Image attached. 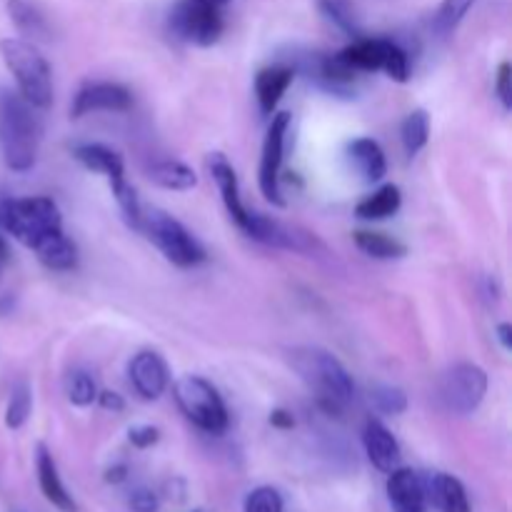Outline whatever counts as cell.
Returning <instances> with one entry per match:
<instances>
[{
	"label": "cell",
	"instance_id": "12",
	"mask_svg": "<svg viewBox=\"0 0 512 512\" xmlns=\"http://www.w3.org/2000/svg\"><path fill=\"white\" fill-rule=\"evenodd\" d=\"M133 108V93L125 85L110 83V80H95L85 83L70 103L73 118H85L90 113H125Z\"/></svg>",
	"mask_w": 512,
	"mask_h": 512
},
{
	"label": "cell",
	"instance_id": "35",
	"mask_svg": "<svg viewBox=\"0 0 512 512\" xmlns=\"http://www.w3.org/2000/svg\"><path fill=\"white\" fill-rule=\"evenodd\" d=\"M128 440L135 445V448L145 450L150 445H155L160 440V430L153 428V425H138V428H130Z\"/></svg>",
	"mask_w": 512,
	"mask_h": 512
},
{
	"label": "cell",
	"instance_id": "23",
	"mask_svg": "<svg viewBox=\"0 0 512 512\" xmlns=\"http://www.w3.org/2000/svg\"><path fill=\"white\" fill-rule=\"evenodd\" d=\"M148 178L160 188L175 190V193H185V190H193L198 185L195 170L180 160H158L148 168Z\"/></svg>",
	"mask_w": 512,
	"mask_h": 512
},
{
	"label": "cell",
	"instance_id": "5",
	"mask_svg": "<svg viewBox=\"0 0 512 512\" xmlns=\"http://www.w3.org/2000/svg\"><path fill=\"white\" fill-rule=\"evenodd\" d=\"M140 233L165 255V260L178 268H195L205 260L203 245L193 233L160 208H143L140 213Z\"/></svg>",
	"mask_w": 512,
	"mask_h": 512
},
{
	"label": "cell",
	"instance_id": "25",
	"mask_svg": "<svg viewBox=\"0 0 512 512\" xmlns=\"http://www.w3.org/2000/svg\"><path fill=\"white\" fill-rule=\"evenodd\" d=\"M355 245H358L360 253H365L368 258L375 260H400L408 255V248H405L400 240L390 238L385 233H375V230H358L353 235Z\"/></svg>",
	"mask_w": 512,
	"mask_h": 512
},
{
	"label": "cell",
	"instance_id": "19",
	"mask_svg": "<svg viewBox=\"0 0 512 512\" xmlns=\"http://www.w3.org/2000/svg\"><path fill=\"white\" fill-rule=\"evenodd\" d=\"M35 470H38V483L43 495L48 498V503H53L55 508L63 512H75L78 505L70 498V493L65 490L63 480H60L58 465H55L53 455L48 453L45 445H38V455H35Z\"/></svg>",
	"mask_w": 512,
	"mask_h": 512
},
{
	"label": "cell",
	"instance_id": "22",
	"mask_svg": "<svg viewBox=\"0 0 512 512\" xmlns=\"http://www.w3.org/2000/svg\"><path fill=\"white\" fill-rule=\"evenodd\" d=\"M8 15L20 35L33 40H48L50 25L45 20L43 10L30 0H8Z\"/></svg>",
	"mask_w": 512,
	"mask_h": 512
},
{
	"label": "cell",
	"instance_id": "34",
	"mask_svg": "<svg viewBox=\"0 0 512 512\" xmlns=\"http://www.w3.org/2000/svg\"><path fill=\"white\" fill-rule=\"evenodd\" d=\"M495 93H498L503 108L510 110L512 108V68L508 60L500 63L498 73H495Z\"/></svg>",
	"mask_w": 512,
	"mask_h": 512
},
{
	"label": "cell",
	"instance_id": "10",
	"mask_svg": "<svg viewBox=\"0 0 512 512\" xmlns=\"http://www.w3.org/2000/svg\"><path fill=\"white\" fill-rule=\"evenodd\" d=\"M290 128V113H275L273 123H270L268 135L263 143V155H260V170H258V185L265 200L278 208H283V190H280V173H283L285 160V138H288Z\"/></svg>",
	"mask_w": 512,
	"mask_h": 512
},
{
	"label": "cell",
	"instance_id": "21",
	"mask_svg": "<svg viewBox=\"0 0 512 512\" xmlns=\"http://www.w3.org/2000/svg\"><path fill=\"white\" fill-rule=\"evenodd\" d=\"M33 253L38 255V260L45 268L55 270V273H68V270H75V265H78V248H75V243L63 230H55V233L45 235L35 245Z\"/></svg>",
	"mask_w": 512,
	"mask_h": 512
},
{
	"label": "cell",
	"instance_id": "7",
	"mask_svg": "<svg viewBox=\"0 0 512 512\" xmlns=\"http://www.w3.org/2000/svg\"><path fill=\"white\" fill-rule=\"evenodd\" d=\"M173 398L178 403L180 413L210 435H223L230 425L228 408L220 398L218 390L200 375H183L173 385Z\"/></svg>",
	"mask_w": 512,
	"mask_h": 512
},
{
	"label": "cell",
	"instance_id": "31",
	"mask_svg": "<svg viewBox=\"0 0 512 512\" xmlns=\"http://www.w3.org/2000/svg\"><path fill=\"white\" fill-rule=\"evenodd\" d=\"M65 395L73 405L78 408H88L98 398V385H95L93 375L85 373V370H73V373L65 375Z\"/></svg>",
	"mask_w": 512,
	"mask_h": 512
},
{
	"label": "cell",
	"instance_id": "6",
	"mask_svg": "<svg viewBox=\"0 0 512 512\" xmlns=\"http://www.w3.org/2000/svg\"><path fill=\"white\" fill-rule=\"evenodd\" d=\"M233 0H175L168 13V28L178 40L190 45L218 43L225 30V5Z\"/></svg>",
	"mask_w": 512,
	"mask_h": 512
},
{
	"label": "cell",
	"instance_id": "26",
	"mask_svg": "<svg viewBox=\"0 0 512 512\" xmlns=\"http://www.w3.org/2000/svg\"><path fill=\"white\" fill-rule=\"evenodd\" d=\"M433 498L443 512H470V500L463 483L453 475L438 473L433 478Z\"/></svg>",
	"mask_w": 512,
	"mask_h": 512
},
{
	"label": "cell",
	"instance_id": "41",
	"mask_svg": "<svg viewBox=\"0 0 512 512\" xmlns=\"http://www.w3.org/2000/svg\"><path fill=\"white\" fill-rule=\"evenodd\" d=\"M8 263V245H5L3 235H0V275H3V265Z\"/></svg>",
	"mask_w": 512,
	"mask_h": 512
},
{
	"label": "cell",
	"instance_id": "32",
	"mask_svg": "<svg viewBox=\"0 0 512 512\" xmlns=\"http://www.w3.org/2000/svg\"><path fill=\"white\" fill-rule=\"evenodd\" d=\"M370 400H373L375 410H380L383 415H400L408 408V395L395 385H375L370 390Z\"/></svg>",
	"mask_w": 512,
	"mask_h": 512
},
{
	"label": "cell",
	"instance_id": "33",
	"mask_svg": "<svg viewBox=\"0 0 512 512\" xmlns=\"http://www.w3.org/2000/svg\"><path fill=\"white\" fill-rule=\"evenodd\" d=\"M245 512H283V498L275 488H258L245 498Z\"/></svg>",
	"mask_w": 512,
	"mask_h": 512
},
{
	"label": "cell",
	"instance_id": "30",
	"mask_svg": "<svg viewBox=\"0 0 512 512\" xmlns=\"http://www.w3.org/2000/svg\"><path fill=\"white\" fill-rule=\"evenodd\" d=\"M30 410H33V393H30L28 383H18L10 390L8 408H5V425L10 430H18L28 423Z\"/></svg>",
	"mask_w": 512,
	"mask_h": 512
},
{
	"label": "cell",
	"instance_id": "9",
	"mask_svg": "<svg viewBox=\"0 0 512 512\" xmlns=\"http://www.w3.org/2000/svg\"><path fill=\"white\" fill-rule=\"evenodd\" d=\"M488 393V373L475 363H458L443 375L440 400L453 415H470L480 408Z\"/></svg>",
	"mask_w": 512,
	"mask_h": 512
},
{
	"label": "cell",
	"instance_id": "28",
	"mask_svg": "<svg viewBox=\"0 0 512 512\" xmlns=\"http://www.w3.org/2000/svg\"><path fill=\"white\" fill-rule=\"evenodd\" d=\"M400 138H403V148L405 153L413 158V155H418L420 150L428 145V138H430V115L425 113L423 108L413 110V113L408 115V118L403 120V128H400Z\"/></svg>",
	"mask_w": 512,
	"mask_h": 512
},
{
	"label": "cell",
	"instance_id": "42",
	"mask_svg": "<svg viewBox=\"0 0 512 512\" xmlns=\"http://www.w3.org/2000/svg\"><path fill=\"white\" fill-rule=\"evenodd\" d=\"M195 512H200V510H195Z\"/></svg>",
	"mask_w": 512,
	"mask_h": 512
},
{
	"label": "cell",
	"instance_id": "2",
	"mask_svg": "<svg viewBox=\"0 0 512 512\" xmlns=\"http://www.w3.org/2000/svg\"><path fill=\"white\" fill-rule=\"evenodd\" d=\"M43 125L35 108L13 90H0V155L15 173H28L38 160Z\"/></svg>",
	"mask_w": 512,
	"mask_h": 512
},
{
	"label": "cell",
	"instance_id": "8",
	"mask_svg": "<svg viewBox=\"0 0 512 512\" xmlns=\"http://www.w3.org/2000/svg\"><path fill=\"white\" fill-rule=\"evenodd\" d=\"M355 73H385L395 83L410 80V55L400 43L390 38H355L338 53Z\"/></svg>",
	"mask_w": 512,
	"mask_h": 512
},
{
	"label": "cell",
	"instance_id": "14",
	"mask_svg": "<svg viewBox=\"0 0 512 512\" xmlns=\"http://www.w3.org/2000/svg\"><path fill=\"white\" fill-rule=\"evenodd\" d=\"M208 170L210 175H213L215 185H218L220 198H223V205L225 210H228L230 220L243 230L245 223H248L250 210L245 208L243 198H240V183H238V175H235L233 163L228 160V155L213 153L208 158Z\"/></svg>",
	"mask_w": 512,
	"mask_h": 512
},
{
	"label": "cell",
	"instance_id": "20",
	"mask_svg": "<svg viewBox=\"0 0 512 512\" xmlns=\"http://www.w3.org/2000/svg\"><path fill=\"white\" fill-rule=\"evenodd\" d=\"M348 158L353 168L363 175L365 183H380L388 175V160L383 148L373 138H355L348 145Z\"/></svg>",
	"mask_w": 512,
	"mask_h": 512
},
{
	"label": "cell",
	"instance_id": "24",
	"mask_svg": "<svg viewBox=\"0 0 512 512\" xmlns=\"http://www.w3.org/2000/svg\"><path fill=\"white\" fill-rule=\"evenodd\" d=\"M403 205V195H400L398 185H383V188L375 190L373 195L363 198L355 208V215L360 220H388L393 218L395 213Z\"/></svg>",
	"mask_w": 512,
	"mask_h": 512
},
{
	"label": "cell",
	"instance_id": "18",
	"mask_svg": "<svg viewBox=\"0 0 512 512\" xmlns=\"http://www.w3.org/2000/svg\"><path fill=\"white\" fill-rule=\"evenodd\" d=\"M388 500L395 512H428L425 488L418 473L410 468H395L388 478Z\"/></svg>",
	"mask_w": 512,
	"mask_h": 512
},
{
	"label": "cell",
	"instance_id": "37",
	"mask_svg": "<svg viewBox=\"0 0 512 512\" xmlns=\"http://www.w3.org/2000/svg\"><path fill=\"white\" fill-rule=\"evenodd\" d=\"M95 400L100 403V408L113 410V413H123V410H125L123 395L113 393V390H98V398H95Z\"/></svg>",
	"mask_w": 512,
	"mask_h": 512
},
{
	"label": "cell",
	"instance_id": "17",
	"mask_svg": "<svg viewBox=\"0 0 512 512\" xmlns=\"http://www.w3.org/2000/svg\"><path fill=\"white\" fill-rule=\"evenodd\" d=\"M73 158L78 160L83 168L100 173L110 183V188H118L125 183V165L123 158L115 153L113 148L103 143H80L73 148Z\"/></svg>",
	"mask_w": 512,
	"mask_h": 512
},
{
	"label": "cell",
	"instance_id": "1",
	"mask_svg": "<svg viewBox=\"0 0 512 512\" xmlns=\"http://www.w3.org/2000/svg\"><path fill=\"white\" fill-rule=\"evenodd\" d=\"M288 363L328 413H340L355 398V383L348 368L328 350L318 345H298L288 350Z\"/></svg>",
	"mask_w": 512,
	"mask_h": 512
},
{
	"label": "cell",
	"instance_id": "16",
	"mask_svg": "<svg viewBox=\"0 0 512 512\" xmlns=\"http://www.w3.org/2000/svg\"><path fill=\"white\" fill-rule=\"evenodd\" d=\"M363 445L368 453L370 463L380 470V473H393L400 465V445L395 435L385 428L380 420H368L363 428Z\"/></svg>",
	"mask_w": 512,
	"mask_h": 512
},
{
	"label": "cell",
	"instance_id": "4",
	"mask_svg": "<svg viewBox=\"0 0 512 512\" xmlns=\"http://www.w3.org/2000/svg\"><path fill=\"white\" fill-rule=\"evenodd\" d=\"M0 230L33 250L45 235L63 230V218L55 200L45 195H33V198L0 195Z\"/></svg>",
	"mask_w": 512,
	"mask_h": 512
},
{
	"label": "cell",
	"instance_id": "27",
	"mask_svg": "<svg viewBox=\"0 0 512 512\" xmlns=\"http://www.w3.org/2000/svg\"><path fill=\"white\" fill-rule=\"evenodd\" d=\"M315 5L325 15V20H330L345 35H350L353 40L363 38V28H360V20L355 15L353 0H315Z\"/></svg>",
	"mask_w": 512,
	"mask_h": 512
},
{
	"label": "cell",
	"instance_id": "3",
	"mask_svg": "<svg viewBox=\"0 0 512 512\" xmlns=\"http://www.w3.org/2000/svg\"><path fill=\"white\" fill-rule=\"evenodd\" d=\"M0 55H3L5 68L15 78L18 93L35 110H48L53 103V73L43 53L25 38H3Z\"/></svg>",
	"mask_w": 512,
	"mask_h": 512
},
{
	"label": "cell",
	"instance_id": "29",
	"mask_svg": "<svg viewBox=\"0 0 512 512\" xmlns=\"http://www.w3.org/2000/svg\"><path fill=\"white\" fill-rule=\"evenodd\" d=\"M478 0H443L433 18V30L440 35V38H448L458 30V25L463 23L465 15L473 10V5Z\"/></svg>",
	"mask_w": 512,
	"mask_h": 512
},
{
	"label": "cell",
	"instance_id": "38",
	"mask_svg": "<svg viewBox=\"0 0 512 512\" xmlns=\"http://www.w3.org/2000/svg\"><path fill=\"white\" fill-rule=\"evenodd\" d=\"M270 425H275V428H280V430H290L295 425V418L288 413V410L278 408L270 413Z\"/></svg>",
	"mask_w": 512,
	"mask_h": 512
},
{
	"label": "cell",
	"instance_id": "40",
	"mask_svg": "<svg viewBox=\"0 0 512 512\" xmlns=\"http://www.w3.org/2000/svg\"><path fill=\"white\" fill-rule=\"evenodd\" d=\"M125 478V468L123 465H118V468H113V470H108V475H105V480H108V483H120V480Z\"/></svg>",
	"mask_w": 512,
	"mask_h": 512
},
{
	"label": "cell",
	"instance_id": "11",
	"mask_svg": "<svg viewBox=\"0 0 512 512\" xmlns=\"http://www.w3.org/2000/svg\"><path fill=\"white\" fill-rule=\"evenodd\" d=\"M243 233L248 238L258 240V243L270 245V248L293 250V253H318V250H323V243L313 233L298 228V225L280 223V220L268 218L263 213H250Z\"/></svg>",
	"mask_w": 512,
	"mask_h": 512
},
{
	"label": "cell",
	"instance_id": "15",
	"mask_svg": "<svg viewBox=\"0 0 512 512\" xmlns=\"http://www.w3.org/2000/svg\"><path fill=\"white\" fill-rule=\"evenodd\" d=\"M295 80V70L288 63H275L260 70L255 75V98H258V108L263 115H273L275 108L280 105L283 95Z\"/></svg>",
	"mask_w": 512,
	"mask_h": 512
},
{
	"label": "cell",
	"instance_id": "39",
	"mask_svg": "<svg viewBox=\"0 0 512 512\" xmlns=\"http://www.w3.org/2000/svg\"><path fill=\"white\" fill-rule=\"evenodd\" d=\"M495 333H498V340H500V345H503V350H512V325L500 323Z\"/></svg>",
	"mask_w": 512,
	"mask_h": 512
},
{
	"label": "cell",
	"instance_id": "36",
	"mask_svg": "<svg viewBox=\"0 0 512 512\" xmlns=\"http://www.w3.org/2000/svg\"><path fill=\"white\" fill-rule=\"evenodd\" d=\"M130 508H133L135 512H155L158 510V498H155L150 490L140 488L130 495Z\"/></svg>",
	"mask_w": 512,
	"mask_h": 512
},
{
	"label": "cell",
	"instance_id": "13",
	"mask_svg": "<svg viewBox=\"0 0 512 512\" xmlns=\"http://www.w3.org/2000/svg\"><path fill=\"white\" fill-rule=\"evenodd\" d=\"M130 385L143 400H158L170 385L168 363L155 350H140L128 363Z\"/></svg>",
	"mask_w": 512,
	"mask_h": 512
}]
</instances>
